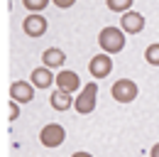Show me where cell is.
<instances>
[{
    "mask_svg": "<svg viewBox=\"0 0 159 157\" xmlns=\"http://www.w3.org/2000/svg\"><path fill=\"white\" fill-rule=\"evenodd\" d=\"M98 44L105 54H118L125 49V32L118 27H103L98 35Z\"/></svg>",
    "mask_w": 159,
    "mask_h": 157,
    "instance_id": "cell-1",
    "label": "cell"
},
{
    "mask_svg": "<svg viewBox=\"0 0 159 157\" xmlns=\"http://www.w3.org/2000/svg\"><path fill=\"white\" fill-rule=\"evenodd\" d=\"M139 88L135 81H130V78H118L115 83H113V88H110V96L115 98L118 103H132L135 98H137Z\"/></svg>",
    "mask_w": 159,
    "mask_h": 157,
    "instance_id": "cell-2",
    "label": "cell"
},
{
    "mask_svg": "<svg viewBox=\"0 0 159 157\" xmlns=\"http://www.w3.org/2000/svg\"><path fill=\"white\" fill-rule=\"evenodd\" d=\"M96 96H98V83H88V86H83L81 93H79V98H76V103H74L76 113H81V116L93 113V108H96Z\"/></svg>",
    "mask_w": 159,
    "mask_h": 157,
    "instance_id": "cell-3",
    "label": "cell"
},
{
    "mask_svg": "<svg viewBox=\"0 0 159 157\" xmlns=\"http://www.w3.org/2000/svg\"><path fill=\"white\" fill-rule=\"evenodd\" d=\"M39 140H42L44 147H59V145H64V140H66V130H64V125H59V123H49V125L42 128Z\"/></svg>",
    "mask_w": 159,
    "mask_h": 157,
    "instance_id": "cell-4",
    "label": "cell"
},
{
    "mask_svg": "<svg viewBox=\"0 0 159 157\" xmlns=\"http://www.w3.org/2000/svg\"><path fill=\"white\" fill-rule=\"evenodd\" d=\"M88 71H91V76L93 78H105L110 71H113V59L110 54H96V57L88 61Z\"/></svg>",
    "mask_w": 159,
    "mask_h": 157,
    "instance_id": "cell-5",
    "label": "cell"
},
{
    "mask_svg": "<svg viewBox=\"0 0 159 157\" xmlns=\"http://www.w3.org/2000/svg\"><path fill=\"white\" fill-rule=\"evenodd\" d=\"M34 83L32 81H12L10 83V98L17 103H30L34 98Z\"/></svg>",
    "mask_w": 159,
    "mask_h": 157,
    "instance_id": "cell-6",
    "label": "cell"
},
{
    "mask_svg": "<svg viewBox=\"0 0 159 157\" xmlns=\"http://www.w3.org/2000/svg\"><path fill=\"white\" fill-rule=\"evenodd\" d=\"M47 27H49V22H47V17H42V15H27L25 17V22H22V30L30 35V37H42L44 32H47Z\"/></svg>",
    "mask_w": 159,
    "mask_h": 157,
    "instance_id": "cell-7",
    "label": "cell"
},
{
    "mask_svg": "<svg viewBox=\"0 0 159 157\" xmlns=\"http://www.w3.org/2000/svg\"><path fill=\"white\" fill-rule=\"evenodd\" d=\"M120 27H122V32H127V35H139V32L144 30V17H142L139 12H135V10H130V12L122 15Z\"/></svg>",
    "mask_w": 159,
    "mask_h": 157,
    "instance_id": "cell-8",
    "label": "cell"
},
{
    "mask_svg": "<svg viewBox=\"0 0 159 157\" xmlns=\"http://www.w3.org/2000/svg\"><path fill=\"white\" fill-rule=\"evenodd\" d=\"M37 88H49L54 81H57V76L52 74V69L49 66H37L34 71H32V78H30Z\"/></svg>",
    "mask_w": 159,
    "mask_h": 157,
    "instance_id": "cell-9",
    "label": "cell"
},
{
    "mask_svg": "<svg viewBox=\"0 0 159 157\" xmlns=\"http://www.w3.org/2000/svg\"><path fill=\"white\" fill-rule=\"evenodd\" d=\"M57 86H59L61 91L74 93V91L81 86V78L76 76L74 71H66V69H64V71H59V74H57Z\"/></svg>",
    "mask_w": 159,
    "mask_h": 157,
    "instance_id": "cell-10",
    "label": "cell"
},
{
    "mask_svg": "<svg viewBox=\"0 0 159 157\" xmlns=\"http://www.w3.org/2000/svg\"><path fill=\"white\" fill-rule=\"evenodd\" d=\"M49 101H52V108H54V111H69V108L76 103V101L71 98V93H69V91H61V88H57V91L52 93V98H49Z\"/></svg>",
    "mask_w": 159,
    "mask_h": 157,
    "instance_id": "cell-11",
    "label": "cell"
},
{
    "mask_svg": "<svg viewBox=\"0 0 159 157\" xmlns=\"http://www.w3.org/2000/svg\"><path fill=\"white\" fill-rule=\"evenodd\" d=\"M64 59H66V54L57 47H52V49H47L42 54V64L49 66V69H59V66H64Z\"/></svg>",
    "mask_w": 159,
    "mask_h": 157,
    "instance_id": "cell-12",
    "label": "cell"
},
{
    "mask_svg": "<svg viewBox=\"0 0 159 157\" xmlns=\"http://www.w3.org/2000/svg\"><path fill=\"white\" fill-rule=\"evenodd\" d=\"M132 2L135 0H105V5H108V10H113V12H130V7H132Z\"/></svg>",
    "mask_w": 159,
    "mask_h": 157,
    "instance_id": "cell-13",
    "label": "cell"
},
{
    "mask_svg": "<svg viewBox=\"0 0 159 157\" xmlns=\"http://www.w3.org/2000/svg\"><path fill=\"white\" fill-rule=\"evenodd\" d=\"M144 59H147V64H152V66H159V42H157V44H149V47H147V52H144Z\"/></svg>",
    "mask_w": 159,
    "mask_h": 157,
    "instance_id": "cell-14",
    "label": "cell"
},
{
    "mask_svg": "<svg viewBox=\"0 0 159 157\" xmlns=\"http://www.w3.org/2000/svg\"><path fill=\"white\" fill-rule=\"evenodd\" d=\"M22 2H25V7L30 12H39V10H44L49 5V0H22Z\"/></svg>",
    "mask_w": 159,
    "mask_h": 157,
    "instance_id": "cell-15",
    "label": "cell"
},
{
    "mask_svg": "<svg viewBox=\"0 0 159 157\" xmlns=\"http://www.w3.org/2000/svg\"><path fill=\"white\" fill-rule=\"evenodd\" d=\"M7 116H10V120H15V118L20 116V103L12 101V98H10V103H7Z\"/></svg>",
    "mask_w": 159,
    "mask_h": 157,
    "instance_id": "cell-16",
    "label": "cell"
},
{
    "mask_svg": "<svg viewBox=\"0 0 159 157\" xmlns=\"http://www.w3.org/2000/svg\"><path fill=\"white\" fill-rule=\"evenodd\" d=\"M57 7H61V10H66V7H71V5H76V0H52Z\"/></svg>",
    "mask_w": 159,
    "mask_h": 157,
    "instance_id": "cell-17",
    "label": "cell"
},
{
    "mask_svg": "<svg viewBox=\"0 0 159 157\" xmlns=\"http://www.w3.org/2000/svg\"><path fill=\"white\" fill-rule=\"evenodd\" d=\"M149 157H159V142H157V145H152V150H149Z\"/></svg>",
    "mask_w": 159,
    "mask_h": 157,
    "instance_id": "cell-18",
    "label": "cell"
},
{
    "mask_svg": "<svg viewBox=\"0 0 159 157\" xmlns=\"http://www.w3.org/2000/svg\"><path fill=\"white\" fill-rule=\"evenodd\" d=\"M71 157H93V155H91V152H74Z\"/></svg>",
    "mask_w": 159,
    "mask_h": 157,
    "instance_id": "cell-19",
    "label": "cell"
}]
</instances>
